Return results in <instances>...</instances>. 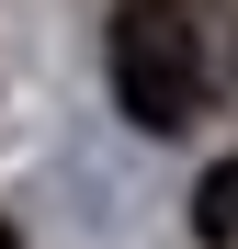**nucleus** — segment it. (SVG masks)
<instances>
[{"label":"nucleus","instance_id":"1","mask_svg":"<svg viewBox=\"0 0 238 249\" xmlns=\"http://www.w3.org/2000/svg\"><path fill=\"white\" fill-rule=\"evenodd\" d=\"M238 91V0H113V102L182 136Z\"/></svg>","mask_w":238,"mask_h":249},{"label":"nucleus","instance_id":"3","mask_svg":"<svg viewBox=\"0 0 238 249\" xmlns=\"http://www.w3.org/2000/svg\"><path fill=\"white\" fill-rule=\"evenodd\" d=\"M0 249H23V238H12V215H0Z\"/></svg>","mask_w":238,"mask_h":249},{"label":"nucleus","instance_id":"2","mask_svg":"<svg viewBox=\"0 0 238 249\" xmlns=\"http://www.w3.org/2000/svg\"><path fill=\"white\" fill-rule=\"evenodd\" d=\"M193 238H238V159H216V170H204V193H193Z\"/></svg>","mask_w":238,"mask_h":249}]
</instances>
